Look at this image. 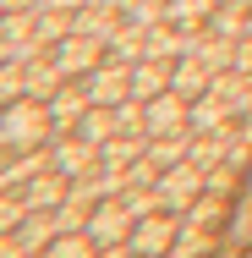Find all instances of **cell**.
Listing matches in <instances>:
<instances>
[{
    "instance_id": "cell-1",
    "label": "cell",
    "mask_w": 252,
    "mask_h": 258,
    "mask_svg": "<svg viewBox=\"0 0 252 258\" xmlns=\"http://www.w3.org/2000/svg\"><path fill=\"white\" fill-rule=\"evenodd\" d=\"M55 132V115L44 99H33V94H22V99L0 104V143L6 149H44Z\"/></svg>"
},
{
    "instance_id": "cell-2",
    "label": "cell",
    "mask_w": 252,
    "mask_h": 258,
    "mask_svg": "<svg viewBox=\"0 0 252 258\" xmlns=\"http://www.w3.org/2000/svg\"><path fill=\"white\" fill-rule=\"evenodd\" d=\"M181 242V214L176 209H148V214H137V225H132V236H126V253L132 258H170V247Z\"/></svg>"
},
{
    "instance_id": "cell-3",
    "label": "cell",
    "mask_w": 252,
    "mask_h": 258,
    "mask_svg": "<svg viewBox=\"0 0 252 258\" xmlns=\"http://www.w3.org/2000/svg\"><path fill=\"white\" fill-rule=\"evenodd\" d=\"M132 225H137V214L121 204V192H115V198H99V204L88 209V225H82V231L99 242V253H110V247H126Z\"/></svg>"
},
{
    "instance_id": "cell-4",
    "label": "cell",
    "mask_w": 252,
    "mask_h": 258,
    "mask_svg": "<svg viewBox=\"0 0 252 258\" xmlns=\"http://www.w3.org/2000/svg\"><path fill=\"white\" fill-rule=\"evenodd\" d=\"M203 198V165L192 159H181V165H170V170H159V204L176 209V214H187V209Z\"/></svg>"
},
{
    "instance_id": "cell-5",
    "label": "cell",
    "mask_w": 252,
    "mask_h": 258,
    "mask_svg": "<svg viewBox=\"0 0 252 258\" xmlns=\"http://www.w3.org/2000/svg\"><path fill=\"white\" fill-rule=\"evenodd\" d=\"M82 94H88V104L121 110V104L132 99V66H110V60H99V66L82 77Z\"/></svg>"
},
{
    "instance_id": "cell-6",
    "label": "cell",
    "mask_w": 252,
    "mask_h": 258,
    "mask_svg": "<svg viewBox=\"0 0 252 258\" xmlns=\"http://www.w3.org/2000/svg\"><path fill=\"white\" fill-rule=\"evenodd\" d=\"M50 60L60 66V77H88V72L104 60V55H99V44H94L88 33L66 28V39H55V55H50Z\"/></svg>"
},
{
    "instance_id": "cell-7",
    "label": "cell",
    "mask_w": 252,
    "mask_h": 258,
    "mask_svg": "<svg viewBox=\"0 0 252 258\" xmlns=\"http://www.w3.org/2000/svg\"><path fill=\"white\" fill-rule=\"evenodd\" d=\"M66 198H71V176H60V170H44V176H33V181H28V192H22V209H28V214H55Z\"/></svg>"
},
{
    "instance_id": "cell-8",
    "label": "cell",
    "mask_w": 252,
    "mask_h": 258,
    "mask_svg": "<svg viewBox=\"0 0 252 258\" xmlns=\"http://www.w3.org/2000/svg\"><path fill=\"white\" fill-rule=\"evenodd\" d=\"M170 60H159V55H143L137 66H132V99H153V94H164L170 88Z\"/></svg>"
},
{
    "instance_id": "cell-9",
    "label": "cell",
    "mask_w": 252,
    "mask_h": 258,
    "mask_svg": "<svg viewBox=\"0 0 252 258\" xmlns=\"http://www.w3.org/2000/svg\"><path fill=\"white\" fill-rule=\"evenodd\" d=\"M208 83H214V72H208V66H203L192 50H187V60L170 72V88H176L181 99H203V94H208Z\"/></svg>"
},
{
    "instance_id": "cell-10",
    "label": "cell",
    "mask_w": 252,
    "mask_h": 258,
    "mask_svg": "<svg viewBox=\"0 0 252 258\" xmlns=\"http://www.w3.org/2000/svg\"><path fill=\"white\" fill-rule=\"evenodd\" d=\"M94 159H99V149H94L88 138H71V143L55 138V170H60V176H82Z\"/></svg>"
},
{
    "instance_id": "cell-11",
    "label": "cell",
    "mask_w": 252,
    "mask_h": 258,
    "mask_svg": "<svg viewBox=\"0 0 252 258\" xmlns=\"http://www.w3.org/2000/svg\"><path fill=\"white\" fill-rule=\"evenodd\" d=\"M181 159H192V132L148 138V165H153V170H170V165H181Z\"/></svg>"
},
{
    "instance_id": "cell-12",
    "label": "cell",
    "mask_w": 252,
    "mask_h": 258,
    "mask_svg": "<svg viewBox=\"0 0 252 258\" xmlns=\"http://www.w3.org/2000/svg\"><path fill=\"white\" fill-rule=\"evenodd\" d=\"M219 0H164V22L170 28H208Z\"/></svg>"
},
{
    "instance_id": "cell-13",
    "label": "cell",
    "mask_w": 252,
    "mask_h": 258,
    "mask_svg": "<svg viewBox=\"0 0 252 258\" xmlns=\"http://www.w3.org/2000/svg\"><path fill=\"white\" fill-rule=\"evenodd\" d=\"M115 126H121V115H115V110H104V104H88V115L77 121V138H88L94 149H104V143L115 138Z\"/></svg>"
},
{
    "instance_id": "cell-14",
    "label": "cell",
    "mask_w": 252,
    "mask_h": 258,
    "mask_svg": "<svg viewBox=\"0 0 252 258\" xmlns=\"http://www.w3.org/2000/svg\"><path fill=\"white\" fill-rule=\"evenodd\" d=\"M39 258H99V242H94L88 231H60Z\"/></svg>"
},
{
    "instance_id": "cell-15",
    "label": "cell",
    "mask_w": 252,
    "mask_h": 258,
    "mask_svg": "<svg viewBox=\"0 0 252 258\" xmlns=\"http://www.w3.org/2000/svg\"><path fill=\"white\" fill-rule=\"evenodd\" d=\"M50 115H55V126H71V121H82V115H88V94H71V88H66V94L50 104Z\"/></svg>"
},
{
    "instance_id": "cell-16",
    "label": "cell",
    "mask_w": 252,
    "mask_h": 258,
    "mask_svg": "<svg viewBox=\"0 0 252 258\" xmlns=\"http://www.w3.org/2000/svg\"><path fill=\"white\" fill-rule=\"evenodd\" d=\"M28 247H22V236H11V231H0V258H22Z\"/></svg>"
},
{
    "instance_id": "cell-17",
    "label": "cell",
    "mask_w": 252,
    "mask_h": 258,
    "mask_svg": "<svg viewBox=\"0 0 252 258\" xmlns=\"http://www.w3.org/2000/svg\"><path fill=\"white\" fill-rule=\"evenodd\" d=\"M219 6H241V11H247V6H252V0H219Z\"/></svg>"
},
{
    "instance_id": "cell-18",
    "label": "cell",
    "mask_w": 252,
    "mask_h": 258,
    "mask_svg": "<svg viewBox=\"0 0 252 258\" xmlns=\"http://www.w3.org/2000/svg\"><path fill=\"white\" fill-rule=\"evenodd\" d=\"M0 17H6V0H0Z\"/></svg>"
}]
</instances>
